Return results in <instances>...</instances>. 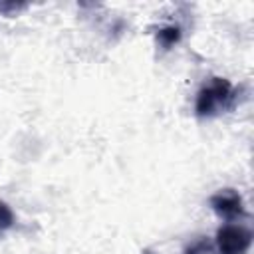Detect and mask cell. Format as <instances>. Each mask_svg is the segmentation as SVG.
<instances>
[{"mask_svg":"<svg viewBox=\"0 0 254 254\" xmlns=\"http://www.w3.org/2000/svg\"><path fill=\"white\" fill-rule=\"evenodd\" d=\"M234 99V89L228 79L224 77H212L208 83L202 85V89L196 95V115L198 117H212L226 107H230Z\"/></svg>","mask_w":254,"mask_h":254,"instance_id":"1","label":"cell"},{"mask_svg":"<svg viewBox=\"0 0 254 254\" xmlns=\"http://www.w3.org/2000/svg\"><path fill=\"white\" fill-rule=\"evenodd\" d=\"M252 232L242 224H224L216 232V254H246Z\"/></svg>","mask_w":254,"mask_h":254,"instance_id":"2","label":"cell"},{"mask_svg":"<svg viewBox=\"0 0 254 254\" xmlns=\"http://www.w3.org/2000/svg\"><path fill=\"white\" fill-rule=\"evenodd\" d=\"M210 206L214 208L216 214L224 216L226 220L238 218L244 214V202L242 196L234 189H222L210 196Z\"/></svg>","mask_w":254,"mask_h":254,"instance_id":"3","label":"cell"},{"mask_svg":"<svg viewBox=\"0 0 254 254\" xmlns=\"http://www.w3.org/2000/svg\"><path fill=\"white\" fill-rule=\"evenodd\" d=\"M159 40L163 42V46H173L175 42L181 40V30L177 26H167L159 32Z\"/></svg>","mask_w":254,"mask_h":254,"instance_id":"4","label":"cell"},{"mask_svg":"<svg viewBox=\"0 0 254 254\" xmlns=\"http://www.w3.org/2000/svg\"><path fill=\"white\" fill-rule=\"evenodd\" d=\"M12 224H14V214H12L10 206L0 200V234H2L4 230H8Z\"/></svg>","mask_w":254,"mask_h":254,"instance_id":"5","label":"cell"}]
</instances>
